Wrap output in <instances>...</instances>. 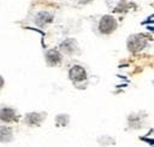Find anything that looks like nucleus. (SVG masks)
Returning <instances> with one entry per match:
<instances>
[{
  "label": "nucleus",
  "instance_id": "obj_1",
  "mask_svg": "<svg viewBox=\"0 0 154 147\" xmlns=\"http://www.w3.org/2000/svg\"><path fill=\"white\" fill-rule=\"evenodd\" d=\"M147 43V39L144 35L142 34H135V35H131L128 40V48L131 51V52H137V51H141Z\"/></svg>",
  "mask_w": 154,
  "mask_h": 147
},
{
  "label": "nucleus",
  "instance_id": "obj_2",
  "mask_svg": "<svg viewBox=\"0 0 154 147\" xmlns=\"http://www.w3.org/2000/svg\"><path fill=\"white\" fill-rule=\"evenodd\" d=\"M117 28V22L112 16H103L99 23V30L102 34H111Z\"/></svg>",
  "mask_w": 154,
  "mask_h": 147
},
{
  "label": "nucleus",
  "instance_id": "obj_3",
  "mask_svg": "<svg viewBox=\"0 0 154 147\" xmlns=\"http://www.w3.org/2000/svg\"><path fill=\"white\" fill-rule=\"evenodd\" d=\"M69 76H70V78H71L72 81H75V82H81V81H84V80L87 78V72H85V70H84L82 66L75 65V66H72V67L70 69Z\"/></svg>",
  "mask_w": 154,
  "mask_h": 147
},
{
  "label": "nucleus",
  "instance_id": "obj_4",
  "mask_svg": "<svg viewBox=\"0 0 154 147\" xmlns=\"http://www.w3.org/2000/svg\"><path fill=\"white\" fill-rule=\"evenodd\" d=\"M52 20H53V14L47 12V11H42L36 16V24L40 27L46 25V24L51 23Z\"/></svg>",
  "mask_w": 154,
  "mask_h": 147
},
{
  "label": "nucleus",
  "instance_id": "obj_5",
  "mask_svg": "<svg viewBox=\"0 0 154 147\" xmlns=\"http://www.w3.org/2000/svg\"><path fill=\"white\" fill-rule=\"evenodd\" d=\"M60 47H61V49H63L65 53L71 54V53H73V52L77 49V43H76L75 40L69 39V40H65V41L60 45Z\"/></svg>",
  "mask_w": 154,
  "mask_h": 147
},
{
  "label": "nucleus",
  "instance_id": "obj_6",
  "mask_svg": "<svg viewBox=\"0 0 154 147\" xmlns=\"http://www.w3.org/2000/svg\"><path fill=\"white\" fill-rule=\"evenodd\" d=\"M16 118V112L12 110V108H2L0 111V119L2 122H12L13 119Z\"/></svg>",
  "mask_w": 154,
  "mask_h": 147
},
{
  "label": "nucleus",
  "instance_id": "obj_7",
  "mask_svg": "<svg viewBox=\"0 0 154 147\" xmlns=\"http://www.w3.org/2000/svg\"><path fill=\"white\" fill-rule=\"evenodd\" d=\"M46 59H47V63H48L49 65H57V64L60 61V54H59L58 51L51 49V51L47 52Z\"/></svg>",
  "mask_w": 154,
  "mask_h": 147
},
{
  "label": "nucleus",
  "instance_id": "obj_8",
  "mask_svg": "<svg viewBox=\"0 0 154 147\" xmlns=\"http://www.w3.org/2000/svg\"><path fill=\"white\" fill-rule=\"evenodd\" d=\"M12 137V131L7 127H0V140L2 141H10Z\"/></svg>",
  "mask_w": 154,
  "mask_h": 147
},
{
  "label": "nucleus",
  "instance_id": "obj_9",
  "mask_svg": "<svg viewBox=\"0 0 154 147\" xmlns=\"http://www.w3.org/2000/svg\"><path fill=\"white\" fill-rule=\"evenodd\" d=\"M26 119H28V122L30 124H36L37 125L42 120V116H40L38 113H29L28 117H26Z\"/></svg>",
  "mask_w": 154,
  "mask_h": 147
},
{
  "label": "nucleus",
  "instance_id": "obj_10",
  "mask_svg": "<svg viewBox=\"0 0 154 147\" xmlns=\"http://www.w3.org/2000/svg\"><path fill=\"white\" fill-rule=\"evenodd\" d=\"M79 2H82V4H88V2H90L91 0H78Z\"/></svg>",
  "mask_w": 154,
  "mask_h": 147
},
{
  "label": "nucleus",
  "instance_id": "obj_11",
  "mask_svg": "<svg viewBox=\"0 0 154 147\" xmlns=\"http://www.w3.org/2000/svg\"><path fill=\"white\" fill-rule=\"evenodd\" d=\"M2 86H4V80H2V77L0 76V88H1Z\"/></svg>",
  "mask_w": 154,
  "mask_h": 147
}]
</instances>
